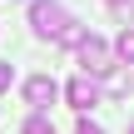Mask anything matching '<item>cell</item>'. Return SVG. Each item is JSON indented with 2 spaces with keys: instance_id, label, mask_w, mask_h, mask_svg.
<instances>
[{
  "instance_id": "6da1fadb",
  "label": "cell",
  "mask_w": 134,
  "mask_h": 134,
  "mask_svg": "<svg viewBox=\"0 0 134 134\" xmlns=\"http://www.w3.org/2000/svg\"><path fill=\"white\" fill-rule=\"evenodd\" d=\"M75 50H80V65H85V75H90V80H94V75H109V70H114V65H109L114 55H109V45H104V40L85 35V40H80Z\"/></svg>"
},
{
  "instance_id": "7a4b0ae2",
  "label": "cell",
  "mask_w": 134,
  "mask_h": 134,
  "mask_svg": "<svg viewBox=\"0 0 134 134\" xmlns=\"http://www.w3.org/2000/svg\"><path fill=\"white\" fill-rule=\"evenodd\" d=\"M65 20H70V15H65V5H60V0H35V5H30V25H35L40 35H50V40L60 35V25H65Z\"/></svg>"
},
{
  "instance_id": "3957f363",
  "label": "cell",
  "mask_w": 134,
  "mask_h": 134,
  "mask_svg": "<svg viewBox=\"0 0 134 134\" xmlns=\"http://www.w3.org/2000/svg\"><path fill=\"white\" fill-rule=\"evenodd\" d=\"M25 99L35 104V114H45V109L60 99V85H55L50 75H35V80H25Z\"/></svg>"
},
{
  "instance_id": "277c9868",
  "label": "cell",
  "mask_w": 134,
  "mask_h": 134,
  "mask_svg": "<svg viewBox=\"0 0 134 134\" xmlns=\"http://www.w3.org/2000/svg\"><path fill=\"white\" fill-rule=\"evenodd\" d=\"M65 99H70L75 109H94V104H99V80H90V75H75V80L65 85Z\"/></svg>"
},
{
  "instance_id": "5b68a950",
  "label": "cell",
  "mask_w": 134,
  "mask_h": 134,
  "mask_svg": "<svg viewBox=\"0 0 134 134\" xmlns=\"http://www.w3.org/2000/svg\"><path fill=\"white\" fill-rule=\"evenodd\" d=\"M80 40H85V25H80V20H65L60 35H55V45H80Z\"/></svg>"
},
{
  "instance_id": "8992f818",
  "label": "cell",
  "mask_w": 134,
  "mask_h": 134,
  "mask_svg": "<svg viewBox=\"0 0 134 134\" xmlns=\"http://www.w3.org/2000/svg\"><path fill=\"white\" fill-rule=\"evenodd\" d=\"M109 55H119L124 65H134V25L124 30V35H119V40H114V50H109Z\"/></svg>"
},
{
  "instance_id": "52a82bcc",
  "label": "cell",
  "mask_w": 134,
  "mask_h": 134,
  "mask_svg": "<svg viewBox=\"0 0 134 134\" xmlns=\"http://www.w3.org/2000/svg\"><path fill=\"white\" fill-rule=\"evenodd\" d=\"M104 90H109V94H129V75H124V70H109V75H104Z\"/></svg>"
},
{
  "instance_id": "ba28073f",
  "label": "cell",
  "mask_w": 134,
  "mask_h": 134,
  "mask_svg": "<svg viewBox=\"0 0 134 134\" xmlns=\"http://www.w3.org/2000/svg\"><path fill=\"white\" fill-rule=\"evenodd\" d=\"M20 134H55V124H50L45 114H30V119H25V129H20Z\"/></svg>"
},
{
  "instance_id": "9c48e42d",
  "label": "cell",
  "mask_w": 134,
  "mask_h": 134,
  "mask_svg": "<svg viewBox=\"0 0 134 134\" xmlns=\"http://www.w3.org/2000/svg\"><path fill=\"white\" fill-rule=\"evenodd\" d=\"M114 20H124V30L134 25V0H114Z\"/></svg>"
},
{
  "instance_id": "30bf717a",
  "label": "cell",
  "mask_w": 134,
  "mask_h": 134,
  "mask_svg": "<svg viewBox=\"0 0 134 134\" xmlns=\"http://www.w3.org/2000/svg\"><path fill=\"white\" fill-rule=\"evenodd\" d=\"M10 80H15V65H10V60H0V90H10Z\"/></svg>"
},
{
  "instance_id": "8fae6325",
  "label": "cell",
  "mask_w": 134,
  "mask_h": 134,
  "mask_svg": "<svg viewBox=\"0 0 134 134\" xmlns=\"http://www.w3.org/2000/svg\"><path fill=\"white\" fill-rule=\"evenodd\" d=\"M75 134H104V129H99V124H90V119H80V129H75Z\"/></svg>"
},
{
  "instance_id": "7c38bea8",
  "label": "cell",
  "mask_w": 134,
  "mask_h": 134,
  "mask_svg": "<svg viewBox=\"0 0 134 134\" xmlns=\"http://www.w3.org/2000/svg\"><path fill=\"white\" fill-rule=\"evenodd\" d=\"M109 5H114V0H109Z\"/></svg>"
}]
</instances>
